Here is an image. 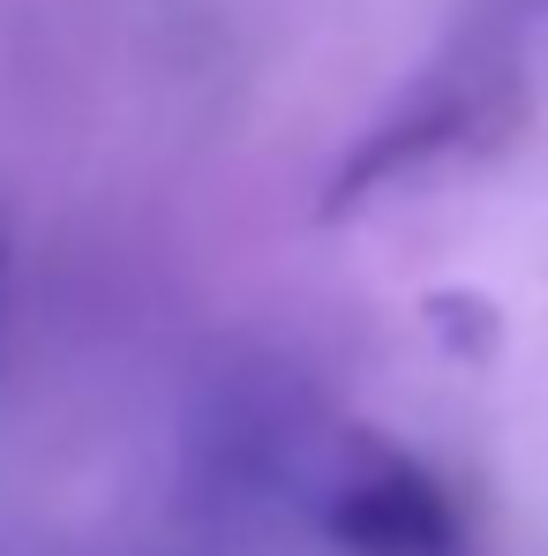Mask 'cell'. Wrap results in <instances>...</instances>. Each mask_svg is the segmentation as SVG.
I'll return each mask as SVG.
<instances>
[{"label":"cell","mask_w":548,"mask_h":556,"mask_svg":"<svg viewBox=\"0 0 548 556\" xmlns=\"http://www.w3.org/2000/svg\"><path fill=\"white\" fill-rule=\"evenodd\" d=\"M316 527L339 556H466V527L444 481L391 444H346L323 459Z\"/></svg>","instance_id":"cell-2"},{"label":"cell","mask_w":548,"mask_h":556,"mask_svg":"<svg viewBox=\"0 0 548 556\" xmlns=\"http://www.w3.org/2000/svg\"><path fill=\"white\" fill-rule=\"evenodd\" d=\"M323 452L331 444H323L316 406L271 362L218 376L195 399V421H188V481L211 511H233V504L256 511V504L301 496V481L316 473Z\"/></svg>","instance_id":"cell-1"},{"label":"cell","mask_w":548,"mask_h":556,"mask_svg":"<svg viewBox=\"0 0 548 556\" xmlns=\"http://www.w3.org/2000/svg\"><path fill=\"white\" fill-rule=\"evenodd\" d=\"M0 324H8V241H0Z\"/></svg>","instance_id":"cell-3"},{"label":"cell","mask_w":548,"mask_h":556,"mask_svg":"<svg viewBox=\"0 0 548 556\" xmlns=\"http://www.w3.org/2000/svg\"><path fill=\"white\" fill-rule=\"evenodd\" d=\"M30 556H76V549H30Z\"/></svg>","instance_id":"cell-4"}]
</instances>
